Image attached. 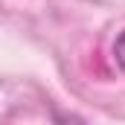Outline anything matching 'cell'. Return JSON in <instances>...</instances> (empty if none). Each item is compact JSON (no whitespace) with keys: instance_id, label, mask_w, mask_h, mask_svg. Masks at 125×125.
<instances>
[{"instance_id":"obj_1","label":"cell","mask_w":125,"mask_h":125,"mask_svg":"<svg viewBox=\"0 0 125 125\" xmlns=\"http://www.w3.org/2000/svg\"><path fill=\"white\" fill-rule=\"evenodd\" d=\"M114 61L119 70H125V29L116 35V41H114Z\"/></svg>"}]
</instances>
